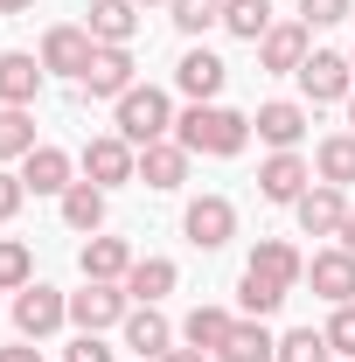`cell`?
<instances>
[{"label": "cell", "mask_w": 355, "mask_h": 362, "mask_svg": "<svg viewBox=\"0 0 355 362\" xmlns=\"http://www.w3.org/2000/svg\"><path fill=\"white\" fill-rule=\"evenodd\" d=\"M175 139L188 153H209V160H230V153H244L251 146V119L244 112H230V105H188L175 119Z\"/></svg>", "instance_id": "cell-1"}, {"label": "cell", "mask_w": 355, "mask_h": 362, "mask_svg": "<svg viewBox=\"0 0 355 362\" xmlns=\"http://www.w3.org/2000/svg\"><path fill=\"white\" fill-rule=\"evenodd\" d=\"M119 139H133V146L175 139V105H168V90H153V84L126 90V98H119Z\"/></svg>", "instance_id": "cell-2"}, {"label": "cell", "mask_w": 355, "mask_h": 362, "mask_svg": "<svg viewBox=\"0 0 355 362\" xmlns=\"http://www.w3.org/2000/svg\"><path fill=\"white\" fill-rule=\"evenodd\" d=\"M126 314H133L126 286L84 279V293H70V327H77V334H105V327H126Z\"/></svg>", "instance_id": "cell-3"}, {"label": "cell", "mask_w": 355, "mask_h": 362, "mask_svg": "<svg viewBox=\"0 0 355 362\" xmlns=\"http://www.w3.org/2000/svg\"><path fill=\"white\" fill-rule=\"evenodd\" d=\"M181 237H188L195 251H223V244L237 237V202H230V195H195V202L181 209Z\"/></svg>", "instance_id": "cell-4"}, {"label": "cell", "mask_w": 355, "mask_h": 362, "mask_svg": "<svg viewBox=\"0 0 355 362\" xmlns=\"http://www.w3.org/2000/svg\"><path fill=\"white\" fill-rule=\"evenodd\" d=\"M77 168H84V181H98V188H119V181H139V146L119 133H98L77 153Z\"/></svg>", "instance_id": "cell-5"}, {"label": "cell", "mask_w": 355, "mask_h": 362, "mask_svg": "<svg viewBox=\"0 0 355 362\" xmlns=\"http://www.w3.org/2000/svg\"><path fill=\"white\" fill-rule=\"evenodd\" d=\"M70 320V293H56V286H21L14 293V327H21V341H42V334H56Z\"/></svg>", "instance_id": "cell-6"}, {"label": "cell", "mask_w": 355, "mask_h": 362, "mask_svg": "<svg viewBox=\"0 0 355 362\" xmlns=\"http://www.w3.org/2000/svg\"><path fill=\"white\" fill-rule=\"evenodd\" d=\"M91 56H98V42H91V28H77V21H56L42 35V70L49 77H70V84H77L91 70Z\"/></svg>", "instance_id": "cell-7"}, {"label": "cell", "mask_w": 355, "mask_h": 362, "mask_svg": "<svg viewBox=\"0 0 355 362\" xmlns=\"http://www.w3.org/2000/svg\"><path fill=\"white\" fill-rule=\"evenodd\" d=\"M300 90H307V105H342V98L355 90L349 56H334V49H313L307 63H300Z\"/></svg>", "instance_id": "cell-8"}, {"label": "cell", "mask_w": 355, "mask_h": 362, "mask_svg": "<svg viewBox=\"0 0 355 362\" xmlns=\"http://www.w3.org/2000/svg\"><path fill=\"white\" fill-rule=\"evenodd\" d=\"M293 216H300V230H307V237H342V223H349V188L313 181L307 195L293 202Z\"/></svg>", "instance_id": "cell-9"}, {"label": "cell", "mask_w": 355, "mask_h": 362, "mask_svg": "<svg viewBox=\"0 0 355 362\" xmlns=\"http://www.w3.org/2000/svg\"><path fill=\"white\" fill-rule=\"evenodd\" d=\"M133 49H105L98 42V56H91V70L84 77H77V90H84V98H112V105H119V98H126V90H133Z\"/></svg>", "instance_id": "cell-10"}, {"label": "cell", "mask_w": 355, "mask_h": 362, "mask_svg": "<svg viewBox=\"0 0 355 362\" xmlns=\"http://www.w3.org/2000/svg\"><path fill=\"white\" fill-rule=\"evenodd\" d=\"M251 133L265 139L272 153H293V146L307 139V105H293V98H272V105H258Z\"/></svg>", "instance_id": "cell-11"}, {"label": "cell", "mask_w": 355, "mask_h": 362, "mask_svg": "<svg viewBox=\"0 0 355 362\" xmlns=\"http://www.w3.org/2000/svg\"><path fill=\"white\" fill-rule=\"evenodd\" d=\"M307 21H272V35L258 42V63H265L272 77H300V63H307L313 49H307Z\"/></svg>", "instance_id": "cell-12"}, {"label": "cell", "mask_w": 355, "mask_h": 362, "mask_svg": "<svg viewBox=\"0 0 355 362\" xmlns=\"http://www.w3.org/2000/svg\"><path fill=\"white\" fill-rule=\"evenodd\" d=\"M223 77H230V63H223L216 49H188V56L175 63V84H181V98H188V105H216Z\"/></svg>", "instance_id": "cell-13"}, {"label": "cell", "mask_w": 355, "mask_h": 362, "mask_svg": "<svg viewBox=\"0 0 355 362\" xmlns=\"http://www.w3.org/2000/svg\"><path fill=\"white\" fill-rule=\"evenodd\" d=\"M307 188H313V168L300 160V146H293V153H272L265 168H258V195H265V202H286V209H293Z\"/></svg>", "instance_id": "cell-14"}, {"label": "cell", "mask_w": 355, "mask_h": 362, "mask_svg": "<svg viewBox=\"0 0 355 362\" xmlns=\"http://www.w3.org/2000/svg\"><path fill=\"white\" fill-rule=\"evenodd\" d=\"M307 279H313V293H320L327 307H349L355 300V251H342V244H334V251H313Z\"/></svg>", "instance_id": "cell-15"}, {"label": "cell", "mask_w": 355, "mask_h": 362, "mask_svg": "<svg viewBox=\"0 0 355 362\" xmlns=\"http://www.w3.org/2000/svg\"><path fill=\"white\" fill-rule=\"evenodd\" d=\"M188 160H195V153H188L181 139H153V146H139V181L168 195V188H181V181H188Z\"/></svg>", "instance_id": "cell-16"}, {"label": "cell", "mask_w": 355, "mask_h": 362, "mask_svg": "<svg viewBox=\"0 0 355 362\" xmlns=\"http://www.w3.org/2000/svg\"><path fill=\"white\" fill-rule=\"evenodd\" d=\"M175 286H181L175 258H133V272H126V300H133V307H161Z\"/></svg>", "instance_id": "cell-17"}, {"label": "cell", "mask_w": 355, "mask_h": 362, "mask_svg": "<svg viewBox=\"0 0 355 362\" xmlns=\"http://www.w3.org/2000/svg\"><path fill=\"white\" fill-rule=\"evenodd\" d=\"M42 56H28V49H7L0 56V105H35L42 98Z\"/></svg>", "instance_id": "cell-18"}, {"label": "cell", "mask_w": 355, "mask_h": 362, "mask_svg": "<svg viewBox=\"0 0 355 362\" xmlns=\"http://www.w3.org/2000/svg\"><path fill=\"white\" fill-rule=\"evenodd\" d=\"M91 42H105V49H133L139 35V7L133 0H91Z\"/></svg>", "instance_id": "cell-19"}, {"label": "cell", "mask_w": 355, "mask_h": 362, "mask_svg": "<svg viewBox=\"0 0 355 362\" xmlns=\"http://www.w3.org/2000/svg\"><path fill=\"white\" fill-rule=\"evenodd\" d=\"M70 175H77V160H70L63 146H35V153L21 160V188H28V195H63Z\"/></svg>", "instance_id": "cell-20"}, {"label": "cell", "mask_w": 355, "mask_h": 362, "mask_svg": "<svg viewBox=\"0 0 355 362\" xmlns=\"http://www.w3.org/2000/svg\"><path fill=\"white\" fill-rule=\"evenodd\" d=\"M77 272H84V279H105V286H126V272H133V251H126V237H84V251H77Z\"/></svg>", "instance_id": "cell-21"}, {"label": "cell", "mask_w": 355, "mask_h": 362, "mask_svg": "<svg viewBox=\"0 0 355 362\" xmlns=\"http://www.w3.org/2000/svg\"><path fill=\"white\" fill-rule=\"evenodd\" d=\"M126 349H133V356H146V362H161L168 349H175L168 314H161V307H133V314H126Z\"/></svg>", "instance_id": "cell-22"}, {"label": "cell", "mask_w": 355, "mask_h": 362, "mask_svg": "<svg viewBox=\"0 0 355 362\" xmlns=\"http://www.w3.org/2000/svg\"><path fill=\"white\" fill-rule=\"evenodd\" d=\"M216 362H279V334H272L265 320H237V327H230V341H223L216 349Z\"/></svg>", "instance_id": "cell-23"}, {"label": "cell", "mask_w": 355, "mask_h": 362, "mask_svg": "<svg viewBox=\"0 0 355 362\" xmlns=\"http://www.w3.org/2000/svg\"><path fill=\"white\" fill-rule=\"evenodd\" d=\"M56 202H63V223L77 230V237H98L105 230V188L98 181H70Z\"/></svg>", "instance_id": "cell-24"}, {"label": "cell", "mask_w": 355, "mask_h": 362, "mask_svg": "<svg viewBox=\"0 0 355 362\" xmlns=\"http://www.w3.org/2000/svg\"><path fill=\"white\" fill-rule=\"evenodd\" d=\"M251 272H265V279H279V286L293 293V286L307 279V258H300L286 237H258V251H251Z\"/></svg>", "instance_id": "cell-25"}, {"label": "cell", "mask_w": 355, "mask_h": 362, "mask_svg": "<svg viewBox=\"0 0 355 362\" xmlns=\"http://www.w3.org/2000/svg\"><path fill=\"white\" fill-rule=\"evenodd\" d=\"M313 175L334 181V188H355V133H327L313 146Z\"/></svg>", "instance_id": "cell-26"}, {"label": "cell", "mask_w": 355, "mask_h": 362, "mask_svg": "<svg viewBox=\"0 0 355 362\" xmlns=\"http://www.w3.org/2000/svg\"><path fill=\"white\" fill-rule=\"evenodd\" d=\"M42 139H35V119H28V105H0V168L7 160H28Z\"/></svg>", "instance_id": "cell-27"}, {"label": "cell", "mask_w": 355, "mask_h": 362, "mask_svg": "<svg viewBox=\"0 0 355 362\" xmlns=\"http://www.w3.org/2000/svg\"><path fill=\"white\" fill-rule=\"evenodd\" d=\"M237 307H244L251 320H272L279 307H286V286H279V279H265V272H251V265H244V279H237Z\"/></svg>", "instance_id": "cell-28"}, {"label": "cell", "mask_w": 355, "mask_h": 362, "mask_svg": "<svg viewBox=\"0 0 355 362\" xmlns=\"http://www.w3.org/2000/svg\"><path fill=\"white\" fill-rule=\"evenodd\" d=\"M230 327H237L230 307H195V314L181 320V341H188V349H223V341H230Z\"/></svg>", "instance_id": "cell-29"}, {"label": "cell", "mask_w": 355, "mask_h": 362, "mask_svg": "<svg viewBox=\"0 0 355 362\" xmlns=\"http://www.w3.org/2000/svg\"><path fill=\"white\" fill-rule=\"evenodd\" d=\"M223 28L237 42H265L272 35V0H223Z\"/></svg>", "instance_id": "cell-30"}, {"label": "cell", "mask_w": 355, "mask_h": 362, "mask_svg": "<svg viewBox=\"0 0 355 362\" xmlns=\"http://www.w3.org/2000/svg\"><path fill=\"white\" fill-rule=\"evenodd\" d=\"M21 286H35V258H28V244L0 237V293H21Z\"/></svg>", "instance_id": "cell-31"}, {"label": "cell", "mask_w": 355, "mask_h": 362, "mask_svg": "<svg viewBox=\"0 0 355 362\" xmlns=\"http://www.w3.org/2000/svg\"><path fill=\"white\" fill-rule=\"evenodd\" d=\"M327 334L320 327H293V334H279V362H327Z\"/></svg>", "instance_id": "cell-32"}, {"label": "cell", "mask_w": 355, "mask_h": 362, "mask_svg": "<svg viewBox=\"0 0 355 362\" xmlns=\"http://www.w3.org/2000/svg\"><path fill=\"white\" fill-rule=\"evenodd\" d=\"M168 7H175V28H181V35L223 28V0H168Z\"/></svg>", "instance_id": "cell-33"}, {"label": "cell", "mask_w": 355, "mask_h": 362, "mask_svg": "<svg viewBox=\"0 0 355 362\" xmlns=\"http://www.w3.org/2000/svg\"><path fill=\"white\" fill-rule=\"evenodd\" d=\"M320 334H327V349H334V356H349V362H355V300H349V307H334Z\"/></svg>", "instance_id": "cell-34"}, {"label": "cell", "mask_w": 355, "mask_h": 362, "mask_svg": "<svg viewBox=\"0 0 355 362\" xmlns=\"http://www.w3.org/2000/svg\"><path fill=\"white\" fill-rule=\"evenodd\" d=\"M355 0H300V21L307 28H334V21H349Z\"/></svg>", "instance_id": "cell-35"}, {"label": "cell", "mask_w": 355, "mask_h": 362, "mask_svg": "<svg viewBox=\"0 0 355 362\" xmlns=\"http://www.w3.org/2000/svg\"><path fill=\"white\" fill-rule=\"evenodd\" d=\"M21 195H28L21 175H14V168H0V223H14V216H21Z\"/></svg>", "instance_id": "cell-36"}, {"label": "cell", "mask_w": 355, "mask_h": 362, "mask_svg": "<svg viewBox=\"0 0 355 362\" xmlns=\"http://www.w3.org/2000/svg\"><path fill=\"white\" fill-rule=\"evenodd\" d=\"M63 362H112V349H105L98 334H77V341L63 349Z\"/></svg>", "instance_id": "cell-37"}, {"label": "cell", "mask_w": 355, "mask_h": 362, "mask_svg": "<svg viewBox=\"0 0 355 362\" xmlns=\"http://www.w3.org/2000/svg\"><path fill=\"white\" fill-rule=\"evenodd\" d=\"M0 362H42V349L35 341H14V349H0Z\"/></svg>", "instance_id": "cell-38"}, {"label": "cell", "mask_w": 355, "mask_h": 362, "mask_svg": "<svg viewBox=\"0 0 355 362\" xmlns=\"http://www.w3.org/2000/svg\"><path fill=\"white\" fill-rule=\"evenodd\" d=\"M161 362H209V356H202V349H168Z\"/></svg>", "instance_id": "cell-39"}, {"label": "cell", "mask_w": 355, "mask_h": 362, "mask_svg": "<svg viewBox=\"0 0 355 362\" xmlns=\"http://www.w3.org/2000/svg\"><path fill=\"white\" fill-rule=\"evenodd\" d=\"M342 251H355V209H349V223H342Z\"/></svg>", "instance_id": "cell-40"}, {"label": "cell", "mask_w": 355, "mask_h": 362, "mask_svg": "<svg viewBox=\"0 0 355 362\" xmlns=\"http://www.w3.org/2000/svg\"><path fill=\"white\" fill-rule=\"evenodd\" d=\"M21 7H35V0H0V14H21Z\"/></svg>", "instance_id": "cell-41"}, {"label": "cell", "mask_w": 355, "mask_h": 362, "mask_svg": "<svg viewBox=\"0 0 355 362\" xmlns=\"http://www.w3.org/2000/svg\"><path fill=\"white\" fill-rule=\"evenodd\" d=\"M349 133H355V90H349Z\"/></svg>", "instance_id": "cell-42"}, {"label": "cell", "mask_w": 355, "mask_h": 362, "mask_svg": "<svg viewBox=\"0 0 355 362\" xmlns=\"http://www.w3.org/2000/svg\"><path fill=\"white\" fill-rule=\"evenodd\" d=\"M133 7H168V0H133Z\"/></svg>", "instance_id": "cell-43"}, {"label": "cell", "mask_w": 355, "mask_h": 362, "mask_svg": "<svg viewBox=\"0 0 355 362\" xmlns=\"http://www.w3.org/2000/svg\"><path fill=\"white\" fill-rule=\"evenodd\" d=\"M349 70H355V49H349Z\"/></svg>", "instance_id": "cell-44"}]
</instances>
